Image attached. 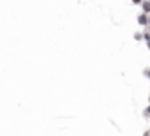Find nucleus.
<instances>
[{
  "label": "nucleus",
  "instance_id": "obj_5",
  "mask_svg": "<svg viewBox=\"0 0 150 136\" xmlns=\"http://www.w3.org/2000/svg\"><path fill=\"white\" fill-rule=\"evenodd\" d=\"M143 41H150V34H143Z\"/></svg>",
  "mask_w": 150,
  "mask_h": 136
},
{
  "label": "nucleus",
  "instance_id": "obj_9",
  "mask_svg": "<svg viewBox=\"0 0 150 136\" xmlns=\"http://www.w3.org/2000/svg\"><path fill=\"white\" fill-rule=\"evenodd\" d=\"M148 25H150V16H148Z\"/></svg>",
  "mask_w": 150,
  "mask_h": 136
},
{
  "label": "nucleus",
  "instance_id": "obj_2",
  "mask_svg": "<svg viewBox=\"0 0 150 136\" xmlns=\"http://www.w3.org/2000/svg\"><path fill=\"white\" fill-rule=\"evenodd\" d=\"M141 7H143V13L148 14V13H150V0H143V2H141Z\"/></svg>",
  "mask_w": 150,
  "mask_h": 136
},
{
  "label": "nucleus",
  "instance_id": "obj_1",
  "mask_svg": "<svg viewBox=\"0 0 150 136\" xmlns=\"http://www.w3.org/2000/svg\"><path fill=\"white\" fill-rule=\"evenodd\" d=\"M138 23H139V25H143V27H146V25H148V14L141 13V14L138 16Z\"/></svg>",
  "mask_w": 150,
  "mask_h": 136
},
{
  "label": "nucleus",
  "instance_id": "obj_8",
  "mask_svg": "<svg viewBox=\"0 0 150 136\" xmlns=\"http://www.w3.org/2000/svg\"><path fill=\"white\" fill-rule=\"evenodd\" d=\"M146 44H148V50H150V41H146Z\"/></svg>",
  "mask_w": 150,
  "mask_h": 136
},
{
  "label": "nucleus",
  "instance_id": "obj_4",
  "mask_svg": "<svg viewBox=\"0 0 150 136\" xmlns=\"http://www.w3.org/2000/svg\"><path fill=\"white\" fill-rule=\"evenodd\" d=\"M143 74H145V76L150 80V69H145V71H143Z\"/></svg>",
  "mask_w": 150,
  "mask_h": 136
},
{
  "label": "nucleus",
  "instance_id": "obj_3",
  "mask_svg": "<svg viewBox=\"0 0 150 136\" xmlns=\"http://www.w3.org/2000/svg\"><path fill=\"white\" fill-rule=\"evenodd\" d=\"M134 39H136V41H141V39H143V35H141V34H134Z\"/></svg>",
  "mask_w": 150,
  "mask_h": 136
},
{
  "label": "nucleus",
  "instance_id": "obj_6",
  "mask_svg": "<svg viewBox=\"0 0 150 136\" xmlns=\"http://www.w3.org/2000/svg\"><path fill=\"white\" fill-rule=\"evenodd\" d=\"M145 115H150V106H148V108L145 110Z\"/></svg>",
  "mask_w": 150,
  "mask_h": 136
},
{
  "label": "nucleus",
  "instance_id": "obj_7",
  "mask_svg": "<svg viewBox=\"0 0 150 136\" xmlns=\"http://www.w3.org/2000/svg\"><path fill=\"white\" fill-rule=\"evenodd\" d=\"M143 0H132V4H141Z\"/></svg>",
  "mask_w": 150,
  "mask_h": 136
}]
</instances>
